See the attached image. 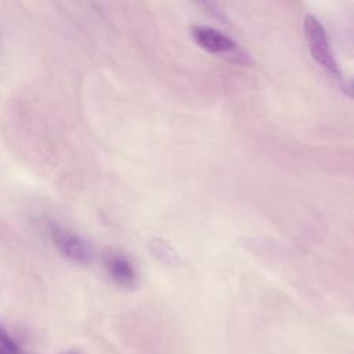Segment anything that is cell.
Here are the masks:
<instances>
[{
  "instance_id": "obj_1",
  "label": "cell",
  "mask_w": 354,
  "mask_h": 354,
  "mask_svg": "<svg viewBox=\"0 0 354 354\" xmlns=\"http://www.w3.org/2000/svg\"><path fill=\"white\" fill-rule=\"evenodd\" d=\"M304 36H306L308 50L313 58L317 61V64L321 65L330 77L336 80H342L343 79L342 72L329 48L325 30L319 24V21L313 15H307L304 19Z\"/></svg>"
},
{
  "instance_id": "obj_2",
  "label": "cell",
  "mask_w": 354,
  "mask_h": 354,
  "mask_svg": "<svg viewBox=\"0 0 354 354\" xmlns=\"http://www.w3.org/2000/svg\"><path fill=\"white\" fill-rule=\"evenodd\" d=\"M50 235L58 250L69 260L76 263H87L91 260L93 252L90 246L75 232L59 225H53Z\"/></svg>"
},
{
  "instance_id": "obj_3",
  "label": "cell",
  "mask_w": 354,
  "mask_h": 354,
  "mask_svg": "<svg viewBox=\"0 0 354 354\" xmlns=\"http://www.w3.org/2000/svg\"><path fill=\"white\" fill-rule=\"evenodd\" d=\"M192 37L199 47L213 54H228L236 50V43L232 39L209 26H194Z\"/></svg>"
},
{
  "instance_id": "obj_4",
  "label": "cell",
  "mask_w": 354,
  "mask_h": 354,
  "mask_svg": "<svg viewBox=\"0 0 354 354\" xmlns=\"http://www.w3.org/2000/svg\"><path fill=\"white\" fill-rule=\"evenodd\" d=\"M105 268L111 278L120 286H133L136 282V270L129 259L122 254H109L105 259Z\"/></svg>"
},
{
  "instance_id": "obj_5",
  "label": "cell",
  "mask_w": 354,
  "mask_h": 354,
  "mask_svg": "<svg viewBox=\"0 0 354 354\" xmlns=\"http://www.w3.org/2000/svg\"><path fill=\"white\" fill-rule=\"evenodd\" d=\"M151 249L153 256L159 257L162 261L167 264H176L178 261V256L176 250L163 239H153L151 242Z\"/></svg>"
},
{
  "instance_id": "obj_6",
  "label": "cell",
  "mask_w": 354,
  "mask_h": 354,
  "mask_svg": "<svg viewBox=\"0 0 354 354\" xmlns=\"http://www.w3.org/2000/svg\"><path fill=\"white\" fill-rule=\"evenodd\" d=\"M0 354H24L21 347L3 325H0Z\"/></svg>"
},
{
  "instance_id": "obj_7",
  "label": "cell",
  "mask_w": 354,
  "mask_h": 354,
  "mask_svg": "<svg viewBox=\"0 0 354 354\" xmlns=\"http://www.w3.org/2000/svg\"><path fill=\"white\" fill-rule=\"evenodd\" d=\"M0 46H1V41H0Z\"/></svg>"
}]
</instances>
